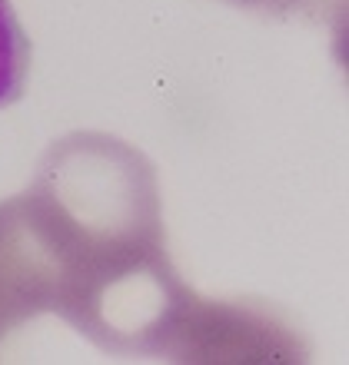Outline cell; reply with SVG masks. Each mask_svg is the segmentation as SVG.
I'll return each instance as SVG.
<instances>
[{
	"instance_id": "3957f363",
	"label": "cell",
	"mask_w": 349,
	"mask_h": 365,
	"mask_svg": "<svg viewBox=\"0 0 349 365\" xmlns=\"http://www.w3.org/2000/svg\"><path fill=\"white\" fill-rule=\"evenodd\" d=\"M30 67V40L20 27L14 4L0 0V110L20 100Z\"/></svg>"
},
{
	"instance_id": "277c9868",
	"label": "cell",
	"mask_w": 349,
	"mask_h": 365,
	"mask_svg": "<svg viewBox=\"0 0 349 365\" xmlns=\"http://www.w3.org/2000/svg\"><path fill=\"white\" fill-rule=\"evenodd\" d=\"M233 4L263 10V14H300V10H313L320 0H233Z\"/></svg>"
},
{
	"instance_id": "6da1fadb",
	"label": "cell",
	"mask_w": 349,
	"mask_h": 365,
	"mask_svg": "<svg viewBox=\"0 0 349 365\" xmlns=\"http://www.w3.org/2000/svg\"><path fill=\"white\" fill-rule=\"evenodd\" d=\"M57 266L54 312L107 352L243 362L280 356L273 322L206 302L166 259L153 166L123 140L74 133L20 196Z\"/></svg>"
},
{
	"instance_id": "7a4b0ae2",
	"label": "cell",
	"mask_w": 349,
	"mask_h": 365,
	"mask_svg": "<svg viewBox=\"0 0 349 365\" xmlns=\"http://www.w3.org/2000/svg\"><path fill=\"white\" fill-rule=\"evenodd\" d=\"M57 306V266L27 216L24 200L0 202V339Z\"/></svg>"
}]
</instances>
